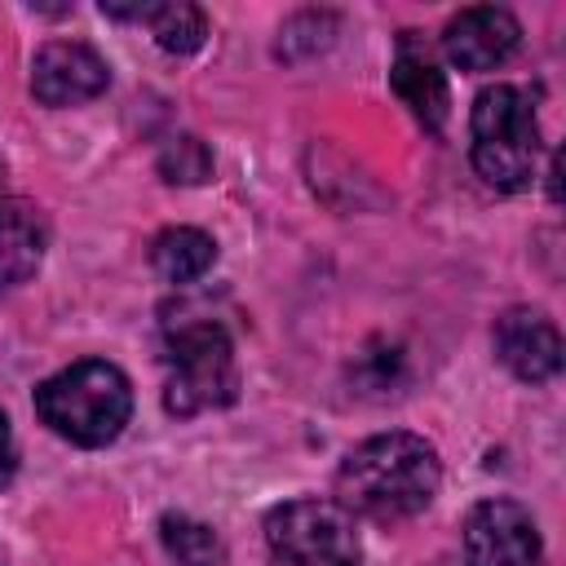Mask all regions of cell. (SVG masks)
Wrapping results in <instances>:
<instances>
[{"mask_svg": "<svg viewBox=\"0 0 566 566\" xmlns=\"http://www.w3.org/2000/svg\"><path fill=\"white\" fill-rule=\"evenodd\" d=\"M442 464L420 433H376L358 442L336 469V504L376 522H402L433 504Z\"/></svg>", "mask_w": 566, "mask_h": 566, "instance_id": "1", "label": "cell"}, {"mask_svg": "<svg viewBox=\"0 0 566 566\" xmlns=\"http://www.w3.org/2000/svg\"><path fill=\"white\" fill-rule=\"evenodd\" d=\"M35 411L57 438L75 447H106L133 416V389L115 363L84 358L35 389Z\"/></svg>", "mask_w": 566, "mask_h": 566, "instance_id": "2", "label": "cell"}, {"mask_svg": "<svg viewBox=\"0 0 566 566\" xmlns=\"http://www.w3.org/2000/svg\"><path fill=\"white\" fill-rule=\"evenodd\" d=\"M469 133H473V168L482 172L486 186L495 190L531 186L535 155H539V124L522 88L513 84L482 88L469 115Z\"/></svg>", "mask_w": 566, "mask_h": 566, "instance_id": "3", "label": "cell"}, {"mask_svg": "<svg viewBox=\"0 0 566 566\" xmlns=\"http://www.w3.org/2000/svg\"><path fill=\"white\" fill-rule=\"evenodd\" d=\"M164 407L172 416H199L230 407L239 394V363L234 345L221 323H181L168 332L164 345Z\"/></svg>", "mask_w": 566, "mask_h": 566, "instance_id": "4", "label": "cell"}, {"mask_svg": "<svg viewBox=\"0 0 566 566\" xmlns=\"http://www.w3.org/2000/svg\"><path fill=\"white\" fill-rule=\"evenodd\" d=\"M265 539L283 566H363L354 513L336 500H287L270 509Z\"/></svg>", "mask_w": 566, "mask_h": 566, "instance_id": "5", "label": "cell"}, {"mask_svg": "<svg viewBox=\"0 0 566 566\" xmlns=\"http://www.w3.org/2000/svg\"><path fill=\"white\" fill-rule=\"evenodd\" d=\"M464 566H544L535 517L517 500H482L464 522Z\"/></svg>", "mask_w": 566, "mask_h": 566, "instance_id": "6", "label": "cell"}, {"mask_svg": "<svg viewBox=\"0 0 566 566\" xmlns=\"http://www.w3.org/2000/svg\"><path fill=\"white\" fill-rule=\"evenodd\" d=\"M111 66L97 49L80 40H49L31 62V93L44 106H80L106 93Z\"/></svg>", "mask_w": 566, "mask_h": 566, "instance_id": "7", "label": "cell"}, {"mask_svg": "<svg viewBox=\"0 0 566 566\" xmlns=\"http://www.w3.org/2000/svg\"><path fill=\"white\" fill-rule=\"evenodd\" d=\"M495 354L526 385H544L562 371V336H557L553 318L539 310H526V305L504 310L495 318Z\"/></svg>", "mask_w": 566, "mask_h": 566, "instance_id": "8", "label": "cell"}, {"mask_svg": "<svg viewBox=\"0 0 566 566\" xmlns=\"http://www.w3.org/2000/svg\"><path fill=\"white\" fill-rule=\"evenodd\" d=\"M522 40V27L509 9H495V4H473V9H460L447 31H442V53L460 66V71H491L500 62L513 57Z\"/></svg>", "mask_w": 566, "mask_h": 566, "instance_id": "9", "label": "cell"}, {"mask_svg": "<svg viewBox=\"0 0 566 566\" xmlns=\"http://www.w3.org/2000/svg\"><path fill=\"white\" fill-rule=\"evenodd\" d=\"M389 84H394V93L411 106V115H416L429 133H442V124H447V106H451L447 75L438 71L433 53L416 40V31H402V35H398L394 66H389Z\"/></svg>", "mask_w": 566, "mask_h": 566, "instance_id": "10", "label": "cell"}, {"mask_svg": "<svg viewBox=\"0 0 566 566\" xmlns=\"http://www.w3.org/2000/svg\"><path fill=\"white\" fill-rule=\"evenodd\" d=\"M40 256H44L40 217L22 203H4L0 208V292L27 283L40 265Z\"/></svg>", "mask_w": 566, "mask_h": 566, "instance_id": "11", "label": "cell"}, {"mask_svg": "<svg viewBox=\"0 0 566 566\" xmlns=\"http://www.w3.org/2000/svg\"><path fill=\"white\" fill-rule=\"evenodd\" d=\"M217 243L195 226H172L150 243V265L164 283H195L212 270Z\"/></svg>", "mask_w": 566, "mask_h": 566, "instance_id": "12", "label": "cell"}, {"mask_svg": "<svg viewBox=\"0 0 566 566\" xmlns=\"http://www.w3.org/2000/svg\"><path fill=\"white\" fill-rule=\"evenodd\" d=\"M159 539H164L172 566H221L226 562V548H221L217 531L208 522L186 517V513H168L159 522Z\"/></svg>", "mask_w": 566, "mask_h": 566, "instance_id": "13", "label": "cell"}, {"mask_svg": "<svg viewBox=\"0 0 566 566\" xmlns=\"http://www.w3.org/2000/svg\"><path fill=\"white\" fill-rule=\"evenodd\" d=\"M150 31H155V44L164 49V53H195L199 44H203V35H208V27H203V9H195V4H155V13H150V22H146Z\"/></svg>", "mask_w": 566, "mask_h": 566, "instance_id": "14", "label": "cell"}, {"mask_svg": "<svg viewBox=\"0 0 566 566\" xmlns=\"http://www.w3.org/2000/svg\"><path fill=\"white\" fill-rule=\"evenodd\" d=\"M332 35H336V13H327V9H305V13H292V18L283 22L274 53H279L283 62H301V57H310V53H323V49L332 44Z\"/></svg>", "mask_w": 566, "mask_h": 566, "instance_id": "15", "label": "cell"}, {"mask_svg": "<svg viewBox=\"0 0 566 566\" xmlns=\"http://www.w3.org/2000/svg\"><path fill=\"white\" fill-rule=\"evenodd\" d=\"M159 172L168 181H181V186H195V181H208L212 172V155L199 137H172L159 155Z\"/></svg>", "mask_w": 566, "mask_h": 566, "instance_id": "16", "label": "cell"}, {"mask_svg": "<svg viewBox=\"0 0 566 566\" xmlns=\"http://www.w3.org/2000/svg\"><path fill=\"white\" fill-rule=\"evenodd\" d=\"M18 473V442H13V429H9V416L0 411V486H9Z\"/></svg>", "mask_w": 566, "mask_h": 566, "instance_id": "17", "label": "cell"}]
</instances>
